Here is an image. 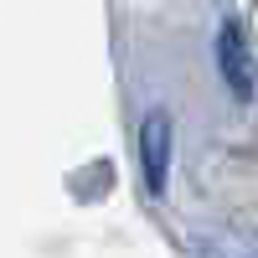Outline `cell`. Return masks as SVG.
<instances>
[{
	"mask_svg": "<svg viewBox=\"0 0 258 258\" xmlns=\"http://www.w3.org/2000/svg\"><path fill=\"white\" fill-rule=\"evenodd\" d=\"M140 155H145V186L165 191V165H170V119L150 114L140 129Z\"/></svg>",
	"mask_w": 258,
	"mask_h": 258,
	"instance_id": "cell-1",
	"label": "cell"
},
{
	"mask_svg": "<svg viewBox=\"0 0 258 258\" xmlns=\"http://www.w3.org/2000/svg\"><path fill=\"white\" fill-rule=\"evenodd\" d=\"M222 68H227V83H232V93H238V98H248V88H253V83H248V73H243V57H238V31H222Z\"/></svg>",
	"mask_w": 258,
	"mask_h": 258,
	"instance_id": "cell-2",
	"label": "cell"
}]
</instances>
